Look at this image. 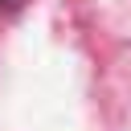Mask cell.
I'll return each mask as SVG.
<instances>
[{"mask_svg":"<svg viewBox=\"0 0 131 131\" xmlns=\"http://www.w3.org/2000/svg\"><path fill=\"white\" fill-rule=\"evenodd\" d=\"M16 8H25V0H0V12H16Z\"/></svg>","mask_w":131,"mask_h":131,"instance_id":"6da1fadb","label":"cell"}]
</instances>
